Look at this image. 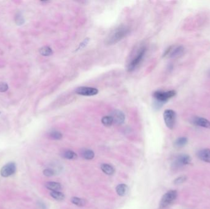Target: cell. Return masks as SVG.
<instances>
[{"instance_id":"1","label":"cell","mask_w":210,"mask_h":209,"mask_svg":"<svg viewBox=\"0 0 210 209\" xmlns=\"http://www.w3.org/2000/svg\"><path fill=\"white\" fill-rule=\"evenodd\" d=\"M130 29L127 27L122 25L116 28L114 31L110 33L106 40V43L108 45H112L116 44L117 42L122 40L124 37H126L129 33Z\"/></svg>"},{"instance_id":"2","label":"cell","mask_w":210,"mask_h":209,"mask_svg":"<svg viewBox=\"0 0 210 209\" xmlns=\"http://www.w3.org/2000/svg\"><path fill=\"white\" fill-rule=\"evenodd\" d=\"M178 197V192L175 190H170L166 193L161 199L160 202V208L165 209L168 207Z\"/></svg>"},{"instance_id":"3","label":"cell","mask_w":210,"mask_h":209,"mask_svg":"<svg viewBox=\"0 0 210 209\" xmlns=\"http://www.w3.org/2000/svg\"><path fill=\"white\" fill-rule=\"evenodd\" d=\"M176 95L175 90L156 91L153 93V97L157 101L164 104L170 99L173 98Z\"/></svg>"},{"instance_id":"4","label":"cell","mask_w":210,"mask_h":209,"mask_svg":"<svg viewBox=\"0 0 210 209\" xmlns=\"http://www.w3.org/2000/svg\"><path fill=\"white\" fill-rule=\"evenodd\" d=\"M146 48L143 47L140 49V51L138 52V54L136 56L131 60V61L128 65L127 69L128 71L131 72L135 70L141 63L142 61L144 56L146 54Z\"/></svg>"},{"instance_id":"5","label":"cell","mask_w":210,"mask_h":209,"mask_svg":"<svg viewBox=\"0 0 210 209\" xmlns=\"http://www.w3.org/2000/svg\"><path fill=\"white\" fill-rule=\"evenodd\" d=\"M164 119L167 128L173 129L176 123V113L173 110L167 109L164 112Z\"/></svg>"},{"instance_id":"6","label":"cell","mask_w":210,"mask_h":209,"mask_svg":"<svg viewBox=\"0 0 210 209\" xmlns=\"http://www.w3.org/2000/svg\"><path fill=\"white\" fill-rule=\"evenodd\" d=\"M76 93L82 96L87 97H92L95 96L98 93L97 88L94 87H89V86H81L78 87L76 90Z\"/></svg>"},{"instance_id":"7","label":"cell","mask_w":210,"mask_h":209,"mask_svg":"<svg viewBox=\"0 0 210 209\" xmlns=\"http://www.w3.org/2000/svg\"><path fill=\"white\" fill-rule=\"evenodd\" d=\"M16 170V166L14 163H9L1 168L0 174L4 177H8L13 175Z\"/></svg>"},{"instance_id":"8","label":"cell","mask_w":210,"mask_h":209,"mask_svg":"<svg viewBox=\"0 0 210 209\" xmlns=\"http://www.w3.org/2000/svg\"><path fill=\"white\" fill-rule=\"evenodd\" d=\"M110 116H111L114 122L117 125L123 124L126 119L124 113L119 110H114L111 112Z\"/></svg>"},{"instance_id":"9","label":"cell","mask_w":210,"mask_h":209,"mask_svg":"<svg viewBox=\"0 0 210 209\" xmlns=\"http://www.w3.org/2000/svg\"><path fill=\"white\" fill-rule=\"evenodd\" d=\"M192 123L199 127L210 129V121L204 117H194L192 119Z\"/></svg>"},{"instance_id":"10","label":"cell","mask_w":210,"mask_h":209,"mask_svg":"<svg viewBox=\"0 0 210 209\" xmlns=\"http://www.w3.org/2000/svg\"><path fill=\"white\" fill-rule=\"evenodd\" d=\"M184 52V47L182 45H178L176 47L171 46V50L168 54L170 58H177L181 56Z\"/></svg>"},{"instance_id":"11","label":"cell","mask_w":210,"mask_h":209,"mask_svg":"<svg viewBox=\"0 0 210 209\" xmlns=\"http://www.w3.org/2000/svg\"><path fill=\"white\" fill-rule=\"evenodd\" d=\"M191 158L187 154H182L178 156L175 161V165L176 166H182L191 164Z\"/></svg>"},{"instance_id":"12","label":"cell","mask_w":210,"mask_h":209,"mask_svg":"<svg viewBox=\"0 0 210 209\" xmlns=\"http://www.w3.org/2000/svg\"><path fill=\"white\" fill-rule=\"evenodd\" d=\"M197 156L200 160L210 163V149H204L200 150L197 154Z\"/></svg>"},{"instance_id":"13","label":"cell","mask_w":210,"mask_h":209,"mask_svg":"<svg viewBox=\"0 0 210 209\" xmlns=\"http://www.w3.org/2000/svg\"><path fill=\"white\" fill-rule=\"evenodd\" d=\"M46 187L52 191H57L62 188V186L60 183L55 181H49L47 182L45 185Z\"/></svg>"},{"instance_id":"14","label":"cell","mask_w":210,"mask_h":209,"mask_svg":"<svg viewBox=\"0 0 210 209\" xmlns=\"http://www.w3.org/2000/svg\"><path fill=\"white\" fill-rule=\"evenodd\" d=\"M128 191V187L125 184H120L116 187V192L118 195L124 196Z\"/></svg>"},{"instance_id":"15","label":"cell","mask_w":210,"mask_h":209,"mask_svg":"<svg viewBox=\"0 0 210 209\" xmlns=\"http://www.w3.org/2000/svg\"><path fill=\"white\" fill-rule=\"evenodd\" d=\"M102 171L107 175H112L114 173V169L108 164H103L101 166Z\"/></svg>"},{"instance_id":"16","label":"cell","mask_w":210,"mask_h":209,"mask_svg":"<svg viewBox=\"0 0 210 209\" xmlns=\"http://www.w3.org/2000/svg\"><path fill=\"white\" fill-rule=\"evenodd\" d=\"M187 142H188V139L187 138L181 137V138H178L175 140L174 145L177 148H181V147H184L187 144Z\"/></svg>"},{"instance_id":"17","label":"cell","mask_w":210,"mask_h":209,"mask_svg":"<svg viewBox=\"0 0 210 209\" xmlns=\"http://www.w3.org/2000/svg\"><path fill=\"white\" fill-rule=\"evenodd\" d=\"M71 201L73 204H74V205H76L79 207L84 206L85 205V203H86V202L84 199L79 198V197H72L71 199Z\"/></svg>"},{"instance_id":"18","label":"cell","mask_w":210,"mask_h":209,"mask_svg":"<svg viewBox=\"0 0 210 209\" xmlns=\"http://www.w3.org/2000/svg\"><path fill=\"white\" fill-rule=\"evenodd\" d=\"M40 52L43 56H50L53 54L52 49L49 46H44L41 48Z\"/></svg>"},{"instance_id":"19","label":"cell","mask_w":210,"mask_h":209,"mask_svg":"<svg viewBox=\"0 0 210 209\" xmlns=\"http://www.w3.org/2000/svg\"><path fill=\"white\" fill-rule=\"evenodd\" d=\"M83 156L84 159H92L94 158L95 154L94 153V152L91 150H89V149H86L83 151Z\"/></svg>"},{"instance_id":"20","label":"cell","mask_w":210,"mask_h":209,"mask_svg":"<svg viewBox=\"0 0 210 209\" xmlns=\"http://www.w3.org/2000/svg\"><path fill=\"white\" fill-rule=\"evenodd\" d=\"M101 122L105 126H111L114 123L111 116H105L101 119Z\"/></svg>"},{"instance_id":"21","label":"cell","mask_w":210,"mask_h":209,"mask_svg":"<svg viewBox=\"0 0 210 209\" xmlns=\"http://www.w3.org/2000/svg\"><path fill=\"white\" fill-rule=\"evenodd\" d=\"M51 196L57 201H62L65 198V195L58 191H52L51 193Z\"/></svg>"},{"instance_id":"22","label":"cell","mask_w":210,"mask_h":209,"mask_svg":"<svg viewBox=\"0 0 210 209\" xmlns=\"http://www.w3.org/2000/svg\"><path fill=\"white\" fill-rule=\"evenodd\" d=\"M63 156L65 158L68 159H75L78 158L77 154H75L74 152L71 151V150H68L65 152L63 154Z\"/></svg>"},{"instance_id":"23","label":"cell","mask_w":210,"mask_h":209,"mask_svg":"<svg viewBox=\"0 0 210 209\" xmlns=\"http://www.w3.org/2000/svg\"><path fill=\"white\" fill-rule=\"evenodd\" d=\"M49 136L52 139L60 140L62 138V134L58 131H53L49 133Z\"/></svg>"},{"instance_id":"24","label":"cell","mask_w":210,"mask_h":209,"mask_svg":"<svg viewBox=\"0 0 210 209\" xmlns=\"http://www.w3.org/2000/svg\"><path fill=\"white\" fill-rule=\"evenodd\" d=\"M43 174L46 177H52L54 175L55 172L53 169H46L43 171Z\"/></svg>"},{"instance_id":"25","label":"cell","mask_w":210,"mask_h":209,"mask_svg":"<svg viewBox=\"0 0 210 209\" xmlns=\"http://www.w3.org/2000/svg\"><path fill=\"white\" fill-rule=\"evenodd\" d=\"M187 180V177L185 175H182V176H180L178 178H176L175 180H174V183L176 185H179V184H182L184 181H186Z\"/></svg>"},{"instance_id":"26","label":"cell","mask_w":210,"mask_h":209,"mask_svg":"<svg viewBox=\"0 0 210 209\" xmlns=\"http://www.w3.org/2000/svg\"><path fill=\"white\" fill-rule=\"evenodd\" d=\"M15 22H16V23H17V25H22L24 23V18L22 17V15H17L15 17Z\"/></svg>"},{"instance_id":"27","label":"cell","mask_w":210,"mask_h":209,"mask_svg":"<svg viewBox=\"0 0 210 209\" xmlns=\"http://www.w3.org/2000/svg\"><path fill=\"white\" fill-rule=\"evenodd\" d=\"M8 90V86L6 83H0V92H5Z\"/></svg>"},{"instance_id":"28","label":"cell","mask_w":210,"mask_h":209,"mask_svg":"<svg viewBox=\"0 0 210 209\" xmlns=\"http://www.w3.org/2000/svg\"><path fill=\"white\" fill-rule=\"evenodd\" d=\"M89 39L88 38L85 39L84 40V41L80 44L79 47L78 48V50H81L82 49L84 48V47L87 45V44L89 43Z\"/></svg>"},{"instance_id":"29","label":"cell","mask_w":210,"mask_h":209,"mask_svg":"<svg viewBox=\"0 0 210 209\" xmlns=\"http://www.w3.org/2000/svg\"><path fill=\"white\" fill-rule=\"evenodd\" d=\"M209 74H210V72H209Z\"/></svg>"}]
</instances>
